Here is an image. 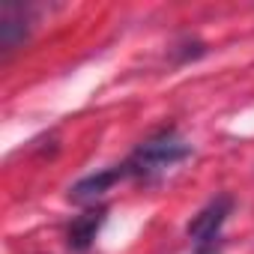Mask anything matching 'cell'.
<instances>
[{
  "instance_id": "6da1fadb",
  "label": "cell",
  "mask_w": 254,
  "mask_h": 254,
  "mask_svg": "<svg viewBox=\"0 0 254 254\" xmlns=\"http://www.w3.org/2000/svg\"><path fill=\"white\" fill-rule=\"evenodd\" d=\"M189 156H191V144L180 135L177 126H162L159 132H153L147 141H141L132 150V156L123 162V168L129 180L156 183L159 177H165L171 168H177Z\"/></svg>"
},
{
  "instance_id": "7a4b0ae2",
  "label": "cell",
  "mask_w": 254,
  "mask_h": 254,
  "mask_svg": "<svg viewBox=\"0 0 254 254\" xmlns=\"http://www.w3.org/2000/svg\"><path fill=\"white\" fill-rule=\"evenodd\" d=\"M230 212H233V197H230L227 191L215 194V197L189 221V227H186V233H189V239L194 242V248H197V245H215L218 236H221L224 221L230 218Z\"/></svg>"
},
{
  "instance_id": "3957f363",
  "label": "cell",
  "mask_w": 254,
  "mask_h": 254,
  "mask_svg": "<svg viewBox=\"0 0 254 254\" xmlns=\"http://www.w3.org/2000/svg\"><path fill=\"white\" fill-rule=\"evenodd\" d=\"M123 180H129L123 165L105 168V171H99V174H90V177L78 180V183L69 189V200L78 203V206H87V209H90V206H99V200H102L117 183H123Z\"/></svg>"
},
{
  "instance_id": "277c9868",
  "label": "cell",
  "mask_w": 254,
  "mask_h": 254,
  "mask_svg": "<svg viewBox=\"0 0 254 254\" xmlns=\"http://www.w3.org/2000/svg\"><path fill=\"white\" fill-rule=\"evenodd\" d=\"M105 218H108V206H102V203H99V206H90V209L81 212V215H75V218L69 221V227H66V245H69L75 254H87V251L93 248V242H96V236H99Z\"/></svg>"
},
{
  "instance_id": "5b68a950",
  "label": "cell",
  "mask_w": 254,
  "mask_h": 254,
  "mask_svg": "<svg viewBox=\"0 0 254 254\" xmlns=\"http://www.w3.org/2000/svg\"><path fill=\"white\" fill-rule=\"evenodd\" d=\"M30 15H27V6H15V3H6L3 12H0V45L3 51H15L27 36H30Z\"/></svg>"
},
{
  "instance_id": "8992f818",
  "label": "cell",
  "mask_w": 254,
  "mask_h": 254,
  "mask_svg": "<svg viewBox=\"0 0 254 254\" xmlns=\"http://www.w3.org/2000/svg\"><path fill=\"white\" fill-rule=\"evenodd\" d=\"M194 254H221V248H218V242L215 245H197Z\"/></svg>"
}]
</instances>
